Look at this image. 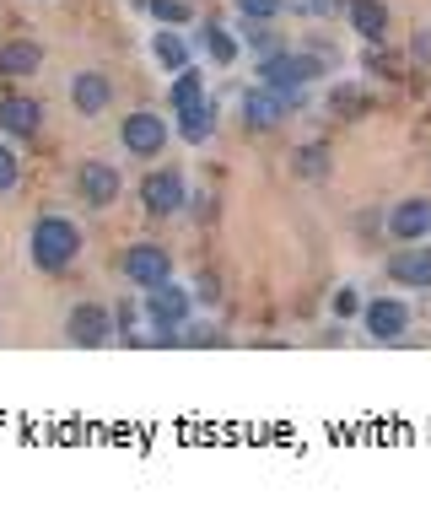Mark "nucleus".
Here are the masks:
<instances>
[{"instance_id":"nucleus-20","label":"nucleus","mask_w":431,"mask_h":512,"mask_svg":"<svg viewBox=\"0 0 431 512\" xmlns=\"http://www.w3.org/2000/svg\"><path fill=\"white\" fill-rule=\"evenodd\" d=\"M200 49L211 54V65H238V38H232L221 22H211V27L200 33Z\"/></svg>"},{"instance_id":"nucleus-18","label":"nucleus","mask_w":431,"mask_h":512,"mask_svg":"<svg viewBox=\"0 0 431 512\" xmlns=\"http://www.w3.org/2000/svg\"><path fill=\"white\" fill-rule=\"evenodd\" d=\"M178 135H184L189 146H205L216 135V103L205 98L200 108H189V114H178Z\"/></svg>"},{"instance_id":"nucleus-8","label":"nucleus","mask_w":431,"mask_h":512,"mask_svg":"<svg viewBox=\"0 0 431 512\" xmlns=\"http://www.w3.org/2000/svg\"><path fill=\"white\" fill-rule=\"evenodd\" d=\"M388 238L394 243H421L426 232H431V200L426 195H410V200H399L394 211H388Z\"/></svg>"},{"instance_id":"nucleus-27","label":"nucleus","mask_w":431,"mask_h":512,"mask_svg":"<svg viewBox=\"0 0 431 512\" xmlns=\"http://www.w3.org/2000/svg\"><path fill=\"white\" fill-rule=\"evenodd\" d=\"M340 0H286V11H297V17H329Z\"/></svg>"},{"instance_id":"nucleus-29","label":"nucleus","mask_w":431,"mask_h":512,"mask_svg":"<svg viewBox=\"0 0 431 512\" xmlns=\"http://www.w3.org/2000/svg\"><path fill=\"white\" fill-rule=\"evenodd\" d=\"M130 6H135V11H146V0H130Z\"/></svg>"},{"instance_id":"nucleus-24","label":"nucleus","mask_w":431,"mask_h":512,"mask_svg":"<svg viewBox=\"0 0 431 512\" xmlns=\"http://www.w3.org/2000/svg\"><path fill=\"white\" fill-rule=\"evenodd\" d=\"M232 6H238L243 17H254V22H270V17L286 11V0H232Z\"/></svg>"},{"instance_id":"nucleus-17","label":"nucleus","mask_w":431,"mask_h":512,"mask_svg":"<svg viewBox=\"0 0 431 512\" xmlns=\"http://www.w3.org/2000/svg\"><path fill=\"white\" fill-rule=\"evenodd\" d=\"M200 103H205V76L189 65V71H178V76H173L168 108H173V114H189V108H200Z\"/></svg>"},{"instance_id":"nucleus-6","label":"nucleus","mask_w":431,"mask_h":512,"mask_svg":"<svg viewBox=\"0 0 431 512\" xmlns=\"http://www.w3.org/2000/svg\"><path fill=\"white\" fill-rule=\"evenodd\" d=\"M44 130V103L27 98V92H6L0 98V135L6 141H33Z\"/></svg>"},{"instance_id":"nucleus-25","label":"nucleus","mask_w":431,"mask_h":512,"mask_svg":"<svg viewBox=\"0 0 431 512\" xmlns=\"http://www.w3.org/2000/svg\"><path fill=\"white\" fill-rule=\"evenodd\" d=\"M361 308H367V302H361L356 286H340V292H335V308H329V313H335V318H361Z\"/></svg>"},{"instance_id":"nucleus-28","label":"nucleus","mask_w":431,"mask_h":512,"mask_svg":"<svg viewBox=\"0 0 431 512\" xmlns=\"http://www.w3.org/2000/svg\"><path fill=\"white\" fill-rule=\"evenodd\" d=\"M410 49H415V65H431V27H421V33L410 38Z\"/></svg>"},{"instance_id":"nucleus-7","label":"nucleus","mask_w":431,"mask_h":512,"mask_svg":"<svg viewBox=\"0 0 431 512\" xmlns=\"http://www.w3.org/2000/svg\"><path fill=\"white\" fill-rule=\"evenodd\" d=\"M361 324H367V335L378 340V345L405 340V329H410V302L378 297V302H367V308H361Z\"/></svg>"},{"instance_id":"nucleus-10","label":"nucleus","mask_w":431,"mask_h":512,"mask_svg":"<svg viewBox=\"0 0 431 512\" xmlns=\"http://www.w3.org/2000/svg\"><path fill=\"white\" fill-rule=\"evenodd\" d=\"M146 313L157 318V324H178V329H184L189 318H194V297H189V286H178V281L151 286V292H146Z\"/></svg>"},{"instance_id":"nucleus-13","label":"nucleus","mask_w":431,"mask_h":512,"mask_svg":"<svg viewBox=\"0 0 431 512\" xmlns=\"http://www.w3.org/2000/svg\"><path fill=\"white\" fill-rule=\"evenodd\" d=\"M281 119H286V98L275 87L259 81L254 92H243V124L248 130H270V124H281Z\"/></svg>"},{"instance_id":"nucleus-15","label":"nucleus","mask_w":431,"mask_h":512,"mask_svg":"<svg viewBox=\"0 0 431 512\" xmlns=\"http://www.w3.org/2000/svg\"><path fill=\"white\" fill-rule=\"evenodd\" d=\"M340 6H345V22H351L367 44H378V38L388 33V6L383 0H340Z\"/></svg>"},{"instance_id":"nucleus-23","label":"nucleus","mask_w":431,"mask_h":512,"mask_svg":"<svg viewBox=\"0 0 431 512\" xmlns=\"http://www.w3.org/2000/svg\"><path fill=\"white\" fill-rule=\"evenodd\" d=\"M17 184H22V162H17V151L0 141V195H11Z\"/></svg>"},{"instance_id":"nucleus-26","label":"nucleus","mask_w":431,"mask_h":512,"mask_svg":"<svg viewBox=\"0 0 431 512\" xmlns=\"http://www.w3.org/2000/svg\"><path fill=\"white\" fill-rule=\"evenodd\" d=\"M184 345H227L216 324H184Z\"/></svg>"},{"instance_id":"nucleus-5","label":"nucleus","mask_w":431,"mask_h":512,"mask_svg":"<svg viewBox=\"0 0 431 512\" xmlns=\"http://www.w3.org/2000/svg\"><path fill=\"white\" fill-rule=\"evenodd\" d=\"M168 141H173V135H168V119L151 114V108H135V114L119 124V146L130 151V157H157Z\"/></svg>"},{"instance_id":"nucleus-21","label":"nucleus","mask_w":431,"mask_h":512,"mask_svg":"<svg viewBox=\"0 0 431 512\" xmlns=\"http://www.w3.org/2000/svg\"><path fill=\"white\" fill-rule=\"evenodd\" d=\"M146 11L162 27H189L194 22V6H184V0H146Z\"/></svg>"},{"instance_id":"nucleus-22","label":"nucleus","mask_w":431,"mask_h":512,"mask_svg":"<svg viewBox=\"0 0 431 512\" xmlns=\"http://www.w3.org/2000/svg\"><path fill=\"white\" fill-rule=\"evenodd\" d=\"M243 38L259 49V60H264V54H275V49H286L281 38H275V27H270V22H254V17H248V33H243Z\"/></svg>"},{"instance_id":"nucleus-9","label":"nucleus","mask_w":431,"mask_h":512,"mask_svg":"<svg viewBox=\"0 0 431 512\" xmlns=\"http://www.w3.org/2000/svg\"><path fill=\"white\" fill-rule=\"evenodd\" d=\"M76 189H81V200L92 205V211H103V205H114L119 200V189H124V178L114 162H81V173H76Z\"/></svg>"},{"instance_id":"nucleus-12","label":"nucleus","mask_w":431,"mask_h":512,"mask_svg":"<svg viewBox=\"0 0 431 512\" xmlns=\"http://www.w3.org/2000/svg\"><path fill=\"white\" fill-rule=\"evenodd\" d=\"M388 275H394V286L426 292V286H431V248H421V243H405L394 259H388Z\"/></svg>"},{"instance_id":"nucleus-16","label":"nucleus","mask_w":431,"mask_h":512,"mask_svg":"<svg viewBox=\"0 0 431 512\" xmlns=\"http://www.w3.org/2000/svg\"><path fill=\"white\" fill-rule=\"evenodd\" d=\"M33 71H44V49L33 38H11L0 49V76H33Z\"/></svg>"},{"instance_id":"nucleus-11","label":"nucleus","mask_w":431,"mask_h":512,"mask_svg":"<svg viewBox=\"0 0 431 512\" xmlns=\"http://www.w3.org/2000/svg\"><path fill=\"white\" fill-rule=\"evenodd\" d=\"M108 103H114V81H108L103 71H76L71 76V108H76V114L97 119Z\"/></svg>"},{"instance_id":"nucleus-3","label":"nucleus","mask_w":431,"mask_h":512,"mask_svg":"<svg viewBox=\"0 0 431 512\" xmlns=\"http://www.w3.org/2000/svg\"><path fill=\"white\" fill-rule=\"evenodd\" d=\"M65 340H71L76 351H103V345L114 340V308H103V302H76L71 318H65Z\"/></svg>"},{"instance_id":"nucleus-2","label":"nucleus","mask_w":431,"mask_h":512,"mask_svg":"<svg viewBox=\"0 0 431 512\" xmlns=\"http://www.w3.org/2000/svg\"><path fill=\"white\" fill-rule=\"evenodd\" d=\"M141 205H146V216H151V221H173V216L189 205V184H184V173H178V168H157V173H146V178H141Z\"/></svg>"},{"instance_id":"nucleus-14","label":"nucleus","mask_w":431,"mask_h":512,"mask_svg":"<svg viewBox=\"0 0 431 512\" xmlns=\"http://www.w3.org/2000/svg\"><path fill=\"white\" fill-rule=\"evenodd\" d=\"M151 60H157V65H162V71H168V76H178V71H189L194 49H189L184 27H162V33L151 38Z\"/></svg>"},{"instance_id":"nucleus-4","label":"nucleus","mask_w":431,"mask_h":512,"mask_svg":"<svg viewBox=\"0 0 431 512\" xmlns=\"http://www.w3.org/2000/svg\"><path fill=\"white\" fill-rule=\"evenodd\" d=\"M119 270H124V281H130V286L151 292V286L173 281V254H168L162 243H135V248H124Z\"/></svg>"},{"instance_id":"nucleus-1","label":"nucleus","mask_w":431,"mask_h":512,"mask_svg":"<svg viewBox=\"0 0 431 512\" xmlns=\"http://www.w3.org/2000/svg\"><path fill=\"white\" fill-rule=\"evenodd\" d=\"M27 259L44 275H65L81 259V227L71 216H38L27 232Z\"/></svg>"},{"instance_id":"nucleus-19","label":"nucleus","mask_w":431,"mask_h":512,"mask_svg":"<svg viewBox=\"0 0 431 512\" xmlns=\"http://www.w3.org/2000/svg\"><path fill=\"white\" fill-rule=\"evenodd\" d=\"M329 168H335V162H329V146H297V157H291V173L297 178H308V184H324L329 178Z\"/></svg>"}]
</instances>
